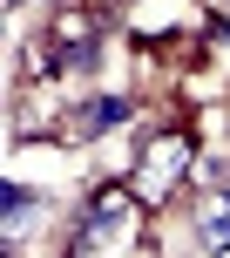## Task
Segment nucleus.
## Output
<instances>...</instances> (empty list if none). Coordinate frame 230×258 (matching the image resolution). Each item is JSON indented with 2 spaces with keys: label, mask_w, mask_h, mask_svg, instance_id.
I'll return each instance as SVG.
<instances>
[{
  "label": "nucleus",
  "mask_w": 230,
  "mask_h": 258,
  "mask_svg": "<svg viewBox=\"0 0 230 258\" xmlns=\"http://www.w3.org/2000/svg\"><path fill=\"white\" fill-rule=\"evenodd\" d=\"M223 190H230V177H223Z\"/></svg>",
  "instance_id": "nucleus-6"
},
{
  "label": "nucleus",
  "mask_w": 230,
  "mask_h": 258,
  "mask_svg": "<svg viewBox=\"0 0 230 258\" xmlns=\"http://www.w3.org/2000/svg\"><path fill=\"white\" fill-rule=\"evenodd\" d=\"M129 211H136V190H95V204L81 211V231H75V258H88L95 245H108V238L129 224Z\"/></svg>",
  "instance_id": "nucleus-2"
},
{
  "label": "nucleus",
  "mask_w": 230,
  "mask_h": 258,
  "mask_svg": "<svg viewBox=\"0 0 230 258\" xmlns=\"http://www.w3.org/2000/svg\"><path fill=\"white\" fill-rule=\"evenodd\" d=\"M196 245L203 251H230V190H203V204H196Z\"/></svg>",
  "instance_id": "nucleus-3"
},
{
  "label": "nucleus",
  "mask_w": 230,
  "mask_h": 258,
  "mask_svg": "<svg viewBox=\"0 0 230 258\" xmlns=\"http://www.w3.org/2000/svg\"><path fill=\"white\" fill-rule=\"evenodd\" d=\"M41 204H48V197H41V190H21V183L0 190V231H7V245H21V238H27V224L41 218Z\"/></svg>",
  "instance_id": "nucleus-4"
},
{
  "label": "nucleus",
  "mask_w": 230,
  "mask_h": 258,
  "mask_svg": "<svg viewBox=\"0 0 230 258\" xmlns=\"http://www.w3.org/2000/svg\"><path fill=\"white\" fill-rule=\"evenodd\" d=\"M129 116V95H102V102H81V129H108V122H122Z\"/></svg>",
  "instance_id": "nucleus-5"
},
{
  "label": "nucleus",
  "mask_w": 230,
  "mask_h": 258,
  "mask_svg": "<svg viewBox=\"0 0 230 258\" xmlns=\"http://www.w3.org/2000/svg\"><path fill=\"white\" fill-rule=\"evenodd\" d=\"M183 170H190V136H163V143H149V156L136 163V183H129V190H136L142 204H163Z\"/></svg>",
  "instance_id": "nucleus-1"
}]
</instances>
